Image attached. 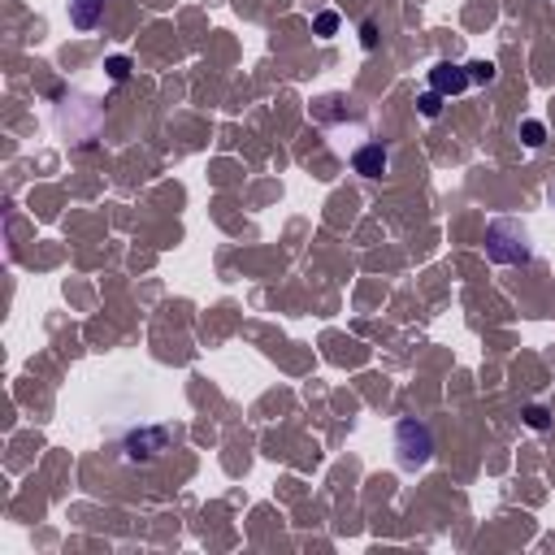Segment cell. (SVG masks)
<instances>
[{
	"instance_id": "cell-1",
	"label": "cell",
	"mask_w": 555,
	"mask_h": 555,
	"mask_svg": "<svg viewBox=\"0 0 555 555\" xmlns=\"http://www.w3.org/2000/svg\"><path fill=\"white\" fill-rule=\"evenodd\" d=\"M486 257L495 265H516V260H530V239L521 221H491L486 230Z\"/></svg>"
},
{
	"instance_id": "cell-11",
	"label": "cell",
	"mask_w": 555,
	"mask_h": 555,
	"mask_svg": "<svg viewBox=\"0 0 555 555\" xmlns=\"http://www.w3.org/2000/svg\"><path fill=\"white\" fill-rule=\"evenodd\" d=\"M338 31V14H321L317 18V35H335Z\"/></svg>"
},
{
	"instance_id": "cell-4",
	"label": "cell",
	"mask_w": 555,
	"mask_h": 555,
	"mask_svg": "<svg viewBox=\"0 0 555 555\" xmlns=\"http://www.w3.org/2000/svg\"><path fill=\"white\" fill-rule=\"evenodd\" d=\"M464 87H469V70L464 65L438 61L434 70H430V92H438V96H460Z\"/></svg>"
},
{
	"instance_id": "cell-5",
	"label": "cell",
	"mask_w": 555,
	"mask_h": 555,
	"mask_svg": "<svg viewBox=\"0 0 555 555\" xmlns=\"http://www.w3.org/2000/svg\"><path fill=\"white\" fill-rule=\"evenodd\" d=\"M386 165H391V157H386V148H382V143H365L356 157H352V170H356L360 179H382V174H386Z\"/></svg>"
},
{
	"instance_id": "cell-7",
	"label": "cell",
	"mask_w": 555,
	"mask_h": 555,
	"mask_svg": "<svg viewBox=\"0 0 555 555\" xmlns=\"http://www.w3.org/2000/svg\"><path fill=\"white\" fill-rule=\"evenodd\" d=\"M464 70H469V83H482V87L495 83V65H491V61H469Z\"/></svg>"
},
{
	"instance_id": "cell-8",
	"label": "cell",
	"mask_w": 555,
	"mask_h": 555,
	"mask_svg": "<svg viewBox=\"0 0 555 555\" xmlns=\"http://www.w3.org/2000/svg\"><path fill=\"white\" fill-rule=\"evenodd\" d=\"M416 109H421V118H438V113H443V96H438V92H425V96L416 100Z\"/></svg>"
},
{
	"instance_id": "cell-3",
	"label": "cell",
	"mask_w": 555,
	"mask_h": 555,
	"mask_svg": "<svg viewBox=\"0 0 555 555\" xmlns=\"http://www.w3.org/2000/svg\"><path fill=\"white\" fill-rule=\"evenodd\" d=\"M122 447H126V460H152L170 447V430H135Z\"/></svg>"
},
{
	"instance_id": "cell-6",
	"label": "cell",
	"mask_w": 555,
	"mask_h": 555,
	"mask_svg": "<svg viewBox=\"0 0 555 555\" xmlns=\"http://www.w3.org/2000/svg\"><path fill=\"white\" fill-rule=\"evenodd\" d=\"M104 14V0H70V26L74 31H92Z\"/></svg>"
},
{
	"instance_id": "cell-9",
	"label": "cell",
	"mask_w": 555,
	"mask_h": 555,
	"mask_svg": "<svg viewBox=\"0 0 555 555\" xmlns=\"http://www.w3.org/2000/svg\"><path fill=\"white\" fill-rule=\"evenodd\" d=\"M521 135H525L530 148H542V143H547V126H542V122H525V126H521Z\"/></svg>"
},
{
	"instance_id": "cell-12",
	"label": "cell",
	"mask_w": 555,
	"mask_h": 555,
	"mask_svg": "<svg viewBox=\"0 0 555 555\" xmlns=\"http://www.w3.org/2000/svg\"><path fill=\"white\" fill-rule=\"evenodd\" d=\"M360 44H365V48H377V26L374 22H365V26H360Z\"/></svg>"
},
{
	"instance_id": "cell-13",
	"label": "cell",
	"mask_w": 555,
	"mask_h": 555,
	"mask_svg": "<svg viewBox=\"0 0 555 555\" xmlns=\"http://www.w3.org/2000/svg\"><path fill=\"white\" fill-rule=\"evenodd\" d=\"M530 425H534V430H547V413H542V408H530Z\"/></svg>"
},
{
	"instance_id": "cell-10",
	"label": "cell",
	"mask_w": 555,
	"mask_h": 555,
	"mask_svg": "<svg viewBox=\"0 0 555 555\" xmlns=\"http://www.w3.org/2000/svg\"><path fill=\"white\" fill-rule=\"evenodd\" d=\"M104 70H109V79H113V83L131 79V61H126V57H109V61H104Z\"/></svg>"
},
{
	"instance_id": "cell-2",
	"label": "cell",
	"mask_w": 555,
	"mask_h": 555,
	"mask_svg": "<svg viewBox=\"0 0 555 555\" xmlns=\"http://www.w3.org/2000/svg\"><path fill=\"white\" fill-rule=\"evenodd\" d=\"M395 452H399V464L404 469H421L425 460L434 456V438L421 421H399L395 430Z\"/></svg>"
}]
</instances>
